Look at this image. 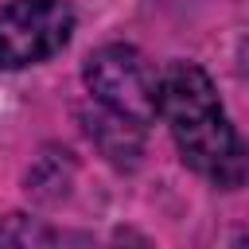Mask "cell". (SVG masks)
<instances>
[{
	"mask_svg": "<svg viewBox=\"0 0 249 249\" xmlns=\"http://www.w3.org/2000/svg\"><path fill=\"white\" fill-rule=\"evenodd\" d=\"M86 132L101 148V156H109L113 163H136V156L144 148V124L124 117V113H113L97 101L86 113Z\"/></svg>",
	"mask_w": 249,
	"mask_h": 249,
	"instance_id": "obj_4",
	"label": "cell"
},
{
	"mask_svg": "<svg viewBox=\"0 0 249 249\" xmlns=\"http://www.w3.org/2000/svg\"><path fill=\"white\" fill-rule=\"evenodd\" d=\"M156 86L160 74L148 66V58L136 47L124 43H109L97 47L86 58V89L97 105L124 113L140 124L156 121Z\"/></svg>",
	"mask_w": 249,
	"mask_h": 249,
	"instance_id": "obj_2",
	"label": "cell"
},
{
	"mask_svg": "<svg viewBox=\"0 0 249 249\" xmlns=\"http://www.w3.org/2000/svg\"><path fill=\"white\" fill-rule=\"evenodd\" d=\"M113 249H152L140 233H132V230H124V233H117L113 237Z\"/></svg>",
	"mask_w": 249,
	"mask_h": 249,
	"instance_id": "obj_6",
	"label": "cell"
},
{
	"mask_svg": "<svg viewBox=\"0 0 249 249\" xmlns=\"http://www.w3.org/2000/svg\"><path fill=\"white\" fill-rule=\"evenodd\" d=\"M0 249H66V237H58L39 218L8 214L0 222Z\"/></svg>",
	"mask_w": 249,
	"mask_h": 249,
	"instance_id": "obj_5",
	"label": "cell"
},
{
	"mask_svg": "<svg viewBox=\"0 0 249 249\" xmlns=\"http://www.w3.org/2000/svg\"><path fill=\"white\" fill-rule=\"evenodd\" d=\"M74 8L66 0H12L0 8V70H23L66 47Z\"/></svg>",
	"mask_w": 249,
	"mask_h": 249,
	"instance_id": "obj_3",
	"label": "cell"
},
{
	"mask_svg": "<svg viewBox=\"0 0 249 249\" xmlns=\"http://www.w3.org/2000/svg\"><path fill=\"white\" fill-rule=\"evenodd\" d=\"M156 117L167 121L179 156L191 171L214 187H241L249 179V148L230 124L210 74L195 62H171L160 70Z\"/></svg>",
	"mask_w": 249,
	"mask_h": 249,
	"instance_id": "obj_1",
	"label": "cell"
},
{
	"mask_svg": "<svg viewBox=\"0 0 249 249\" xmlns=\"http://www.w3.org/2000/svg\"><path fill=\"white\" fill-rule=\"evenodd\" d=\"M241 62H245V74H249V43L241 47Z\"/></svg>",
	"mask_w": 249,
	"mask_h": 249,
	"instance_id": "obj_7",
	"label": "cell"
}]
</instances>
